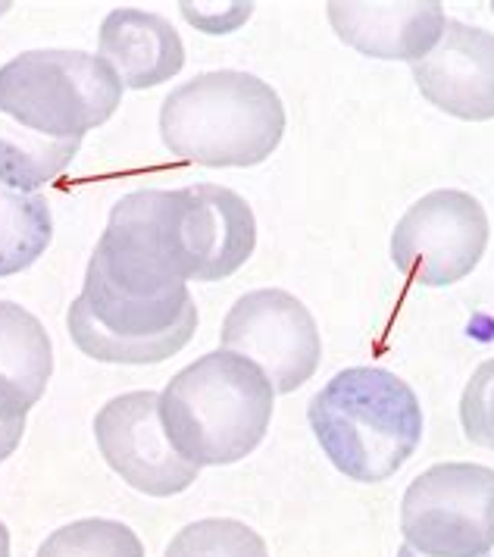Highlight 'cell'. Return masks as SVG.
Returning a JSON list of instances; mask_svg holds the SVG:
<instances>
[{
    "label": "cell",
    "mask_w": 494,
    "mask_h": 557,
    "mask_svg": "<svg viewBox=\"0 0 494 557\" xmlns=\"http://www.w3.org/2000/svg\"><path fill=\"white\" fill-rule=\"evenodd\" d=\"M66 326L100 363H160L198 330L195 298L153 242L135 191L113 203Z\"/></svg>",
    "instance_id": "cell-1"
},
{
    "label": "cell",
    "mask_w": 494,
    "mask_h": 557,
    "mask_svg": "<svg viewBox=\"0 0 494 557\" xmlns=\"http://www.w3.org/2000/svg\"><path fill=\"white\" fill-rule=\"evenodd\" d=\"M123 101L113 70L85 51H25L0 66V182L38 191Z\"/></svg>",
    "instance_id": "cell-2"
},
{
    "label": "cell",
    "mask_w": 494,
    "mask_h": 557,
    "mask_svg": "<svg viewBox=\"0 0 494 557\" xmlns=\"http://www.w3.org/2000/svg\"><path fill=\"white\" fill-rule=\"evenodd\" d=\"M325 457L354 482H385L422 442V407L407 382L382 367H350L307 407Z\"/></svg>",
    "instance_id": "cell-3"
},
{
    "label": "cell",
    "mask_w": 494,
    "mask_h": 557,
    "mask_svg": "<svg viewBox=\"0 0 494 557\" xmlns=\"http://www.w3.org/2000/svg\"><path fill=\"white\" fill-rule=\"evenodd\" d=\"M270 380L232 351H210L188 363L160 395V417L173 445L198 467L247 457L270 430Z\"/></svg>",
    "instance_id": "cell-4"
},
{
    "label": "cell",
    "mask_w": 494,
    "mask_h": 557,
    "mask_svg": "<svg viewBox=\"0 0 494 557\" xmlns=\"http://www.w3.org/2000/svg\"><path fill=\"white\" fill-rule=\"evenodd\" d=\"M163 145L200 166H257L285 135V107L263 78L220 70L166 95L160 110Z\"/></svg>",
    "instance_id": "cell-5"
},
{
    "label": "cell",
    "mask_w": 494,
    "mask_h": 557,
    "mask_svg": "<svg viewBox=\"0 0 494 557\" xmlns=\"http://www.w3.org/2000/svg\"><path fill=\"white\" fill-rule=\"evenodd\" d=\"M153 242L178 276L220 282L250 260L257 248V220L247 201L223 185L141 188L135 191Z\"/></svg>",
    "instance_id": "cell-6"
},
{
    "label": "cell",
    "mask_w": 494,
    "mask_h": 557,
    "mask_svg": "<svg viewBox=\"0 0 494 557\" xmlns=\"http://www.w3.org/2000/svg\"><path fill=\"white\" fill-rule=\"evenodd\" d=\"M400 530L425 557H489L494 548V470L439 463L404 492Z\"/></svg>",
    "instance_id": "cell-7"
},
{
    "label": "cell",
    "mask_w": 494,
    "mask_h": 557,
    "mask_svg": "<svg viewBox=\"0 0 494 557\" xmlns=\"http://www.w3.org/2000/svg\"><path fill=\"white\" fill-rule=\"evenodd\" d=\"M485 248V207L457 188H442L420 198L400 216L392 235L395 267L425 288H445L470 276Z\"/></svg>",
    "instance_id": "cell-8"
},
{
    "label": "cell",
    "mask_w": 494,
    "mask_h": 557,
    "mask_svg": "<svg viewBox=\"0 0 494 557\" xmlns=\"http://www.w3.org/2000/svg\"><path fill=\"white\" fill-rule=\"evenodd\" d=\"M223 351L263 370L275 395H292L317 373L322 338L317 320L295 295L257 288L242 295L223 320Z\"/></svg>",
    "instance_id": "cell-9"
},
{
    "label": "cell",
    "mask_w": 494,
    "mask_h": 557,
    "mask_svg": "<svg viewBox=\"0 0 494 557\" xmlns=\"http://www.w3.org/2000/svg\"><path fill=\"white\" fill-rule=\"evenodd\" d=\"M95 438L103 460L150 498L178 495L198 480L200 467L175 448L163 426L157 392H128L107 401L95 417Z\"/></svg>",
    "instance_id": "cell-10"
},
{
    "label": "cell",
    "mask_w": 494,
    "mask_h": 557,
    "mask_svg": "<svg viewBox=\"0 0 494 557\" xmlns=\"http://www.w3.org/2000/svg\"><path fill=\"white\" fill-rule=\"evenodd\" d=\"M422 98L467 123L494 120V35L447 20L435 51L413 63Z\"/></svg>",
    "instance_id": "cell-11"
},
{
    "label": "cell",
    "mask_w": 494,
    "mask_h": 557,
    "mask_svg": "<svg viewBox=\"0 0 494 557\" xmlns=\"http://www.w3.org/2000/svg\"><path fill=\"white\" fill-rule=\"evenodd\" d=\"M329 23L347 48L375 60L417 63L435 51L447 26L445 3H325Z\"/></svg>",
    "instance_id": "cell-12"
},
{
    "label": "cell",
    "mask_w": 494,
    "mask_h": 557,
    "mask_svg": "<svg viewBox=\"0 0 494 557\" xmlns=\"http://www.w3.org/2000/svg\"><path fill=\"white\" fill-rule=\"evenodd\" d=\"M100 60L123 88L145 91L182 73L185 45L160 13L113 10L100 26Z\"/></svg>",
    "instance_id": "cell-13"
},
{
    "label": "cell",
    "mask_w": 494,
    "mask_h": 557,
    "mask_svg": "<svg viewBox=\"0 0 494 557\" xmlns=\"http://www.w3.org/2000/svg\"><path fill=\"white\" fill-rule=\"evenodd\" d=\"M53 373V348L41 320L0 301V420H25Z\"/></svg>",
    "instance_id": "cell-14"
},
{
    "label": "cell",
    "mask_w": 494,
    "mask_h": 557,
    "mask_svg": "<svg viewBox=\"0 0 494 557\" xmlns=\"http://www.w3.org/2000/svg\"><path fill=\"white\" fill-rule=\"evenodd\" d=\"M53 238L50 203L38 191L0 182V278L28 270Z\"/></svg>",
    "instance_id": "cell-15"
},
{
    "label": "cell",
    "mask_w": 494,
    "mask_h": 557,
    "mask_svg": "<svg viewBox=\"0 0 494 557\" xmlns=\"http://www.w3.org/2000/svg\"><path fill=\"white\" fill-rule=\"evenodd\" d=\"M35 557H145V545L120 520H75L50 532Z\"/></svg>",
    "instance_id": "cell-16"
},
{
    "label": "cell",
    "mask_w": 494,
    "mask_h": 557,
    "mask_svg": "<svg viewBox=\"0 0 494 557\" xmlns=\"http://www.w3.org/2000/svg\"><path fill=\"white\" fill-rule=\"evenodd\" d=\"M166 557H270L267 542L242 520L210 517L188 523L166 548Z\"/></svg>",
    "instance_id": "cell-17"
},
{
    "label": "cell",
    "mask_w": 494,
    "mask_h": 557,
    "mask_svg": "<svg viewBox=\"0 0 494 557\" xmlns=\"http://www.w3.org/2000/svg\"><path fill=\"white\" fill-rule=\"evenodd\" d=\"M460 423L472 445L494 451V360H485L464 388Z\"/></svg>",
    "instance_id": "cell-18"
},
{
    "label": "cell",
    "mask_w": 494,
    "mask_h": 557,
    "mask_svg": "<svg viewBox=\"0 0 494 557\" xmlns=\"http://www.w3.org/2000/svg\"><path fill=\"white\" fill-rule=\"evenodd\" d=\"M25 432V420H0V463L20 448Z\"/></svg>",
    "instance_id": "cell-19"
},
{
    "label": "cell",
    "mask_w": 494,
    "mask_h": 557,
    "mask_svg": "<svg viewBox=\"0 0 494 557\" xmlns=\"http://www.w3.org/2000/svg\"><path fill=\"white\" fill-rule=\"evenodd\" d=\"M0 557H10V532L0 523Z\"/></svg>",
    "instance_id": "cell-20"
},
{
    "label": "cell",
    "mask_w": 494,
    "mask_h": 557,
    "mask_svg": "<svg viewBox=\"0 0 494 557\" xmlns=\"http://www.w3.org/2000/svg\"><path fill=\"white\" fill-rule=\"evenodd\" d=\"M397 557H425V555H420V552H413L410 545H404V548L397 552Z\"/></svg>",
    "instance_id": "cell-21"
},
{
    "label": "cell",
    "mask_w": 494,
    "mask_h": 557,
    "mask_svg": "<svg viewBox=\"0 0 494 557\" xmlns=\"http://www.w3.org/2000/svg\"><path fill=\"white\" fill-rule=\"evenodd\" d=\"M492 10H494V3H492Z\"/></svg>",
    "instance_id": "cell-22"
}]
</instances>
